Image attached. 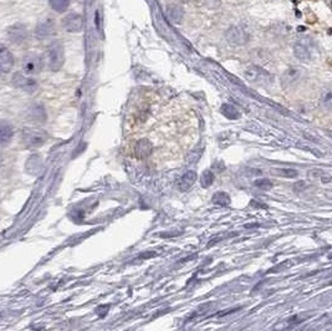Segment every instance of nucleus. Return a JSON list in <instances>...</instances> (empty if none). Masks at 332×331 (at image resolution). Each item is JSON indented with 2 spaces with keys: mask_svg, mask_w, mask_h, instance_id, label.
I'll use <instances>...</instances> for the list:
<instances>
[{
  "mask_svg": "<svg viewBox=\"0 0 332 331\" xmlns=\"http://www.w3.org/2000/svg\"><path fill=\"white\" fill-rule=\"evenodd\" d=\"M226 40L231 44V45H244L248 43L249 35L245 33V30L241 28L233 27L228 30L225 34Z\"/></svg>",
  "mask_w": 332,
  "mask_h": 331,
  "instance_id": "11",
  "label": "nucleus"
},
{
  "mask_svg": "<svg viewBox=\"0 0 332 331\" xmlns=\"http://www.w3.org/2000/svg\"><path fill=\"white\" fill-rule=\"evenodd\" d=\"M25 117L29 122L33 123H44L46 122V118H48V115H46V110L43 105L40 103H33L32 106H29L27 110V113H25Z\"/></svg>",
  "mask_w": 332,
  "mask_h": 331,
  "instance_id": "7",
  "label": "nucleus"
},
{
  "mask_svg": "<svg viewBox=\"0 0 332 331\" xmlns=\"http://www.w3.org/2000/svg\"><path fill=\"white\" fill-rule=\"evenodd\" d=\"M301 79V71L298 70V67H291V69L287 70V72L284 76V82L286 85H292L297 80Z\"/></svg>",
  "mask_w": 332,
  "mask_h": 331,
  "instance_id": "17",
  "label": "nucleus"
},
{
  "mask_svg": "<svg viewBox=\"0 0 332 331\" xmlns=\"http://www.w3.org/2000/svg\"><path fill=\"white\" fill-rule=\"evenodd\" d=\"M48 139V134L43 130L33 127H25L22 132V142L27 148H38L41 147Z\"/></svg>",
  "mask_w": 332,
  "mask_h": 331,
  "instance_id": "2",
  "label": "nucleus"
},
{
  "mask_svg": "<svg viewBox=\"0 0 332 331\" xmlns=\"http://www.w3.org/2000/svg\"><path fill=\"white\" fill-rule=\"evenodd\" d=\"M195 180H197V173H195L194 171H188L185 175L182 176L181 180H179L178 188L182 191V192H185V191H188L193 185H194Z\"/></svg>",
  "mask_w": 332,
  "mask_h": 331,
  "instance_id": "14",
  "label": "nucleus"
},
{
  "mask_svg": "<svg viewBox=\"0 0 332 331\" xmlns=\"http://www.w3.org/2000/svg\"><path fill=\"white\" fill-rule=\"evenodd\" d=\"M245 77L248 81L259 85H267L272 81L271 75L259 66H249L245 70Z\"/></svg>",
  "mask_w": 332,
  "mask_h": 331,
  "instance_id": "3",
  "label": "nucleus"
},
{
  "mask_svg": "<svg viewBox=\"0 0 332 331\" xmlns=\"http://www.w3.org/2000/svg\"><path fill=\"white\" fill-rule=\"evenodd\" d=\"M14 55L5 45L0 44V75H7L14 67Z\"/></svg>",
  "mask_w": 332,
  "mask_h": 331,
  "instance_id": "8",
  "label": "nucleus"
},
{
  "mask_svg": "<svg viewBox=\"0 0 332 331\" xmlns=\"http://www.w3.org/2000/svg\"><path fill=\"white\" fill-rule=\"evenodd\" d=\"M221 113H223L226 118H229V120H238V118L240 117V112L238 111V108H236L235 106L230 105V103H224V105L221 106Z\"/></svg>",
  "mask_w": 332,
  "mask_h": 331,
  "instance_id": "16",
  "label": "nucleus"
},
{
  "mask_svg": "<svg viewBox=\"0 0 332 331\" xmlns=\"http://www.w3.org/2000/svg\"><path fill=\"white\" fill-rule=\"evenodd\" d=\"M14 126L9 121H0V147L8 146L14 138Z\"/></svg>",
  "mask_w": 332,
  "mask_h": 331,
  "instance_id": "12",
  "label": "nucleus"
},
{
  "mask_svg": "<svg viewBox=\"0 0 332 331\" xmlns=\"http://www.w3.org/2000/svg\"><path fill=\"white\" fill-rule=\"evenodd\" d=\"M254 185L262 191H269L272 188V182H270L269 180H258L254 182Z\"/></svg>",
  "mask_w": 332,
  "mask_h": 331,
  "instance_id": "22",
  "label": "nucleus"
},
{
  "mask_svg": "<svg viewBox=\"0 0 332 331\" xmlns=\"http://www.w3.org/2000/svg\"><path fill=\"white\" fill-rule=\"evenodd\" d=\"M294 53L296 58H298L300 60L308 61L311 59V51L310 49H307V46L302 43H296L294 48Z\"/></svg>",
  "mask_w": 332,
  "mask_h": 331,
  "instance_id": "15",
  "label": "nucleus"
},
{
  "mask_svg": "<svg viewBox=\"0 0 332 331\" xmlns=\"http://www.w3.org/2000/svg\"><path fill=\"white\" fill-rule=\"evenodd\" d=\"M56 32L55 29V23L50 18H46V19L39 22L37 25V29H35V36L39 40H44V39L51 38Z\"/></svg>",
  "mask_w": 332,
  "mask_h": 331,
  "instance_id": "9",
  "label": "nucleus"
},
{
  "mask_svg": "<svg viewBox=\"0 0 332 331\" xmlns=\"http://www.w3.org/2000/svg\"><path fill=\"white\" fill-rule=\"evenodd\" d=\"M7 35L10 43L15 44V45H23L29 38V32L24 24L17 23L8 29Z\"/></svg>",
  "mask_w": 332,
  "mask_h": 331,
  "instance_id": "6",
  "label": "nucleus"
},
{
  "mask_svg": "<svg viewBox=\"0 0 332 331\" xmlns=\"http://www.w3.org/2000/svg\"><path fill=\"white\" fill-rule=\"evenodd\" d=\"M2 165H3V157L2 154H0V168H2Z\"/></svg>",
  "mask_w": 332,
  "mask_h": 331,
  "instance_id": "23",
  "label": "nucleus"
},
{
  "mask_svg": "<svg viewBox=\"0 0 332 331\" xmlns=\"http://www.w3.org/2000/svg\"><path fill=\"white\" fill-rule=\"evenodd\" d=\"M23 71L28 76H32V75H37L41 71L44 66V61L40 56L37 54H28L23 59Z\"/></svg>",
  "mask_w": 332,
  "mask_h": 331,
  "instance_id": "4",
  "label": "nucleus"
},
{
  "mask_svg": "<svg viewBox=\"0 0 332 331\" xmlns=\"http://www.w3.org/2000/svg\"><path fill=\"white\" fill-rule=\"evenodd\" d=\"M213 203L219 204V206H229L230 204V197L224 192H218L213 196Z\"/></svg>",
  "mask_w": 332,
  "mask_h": 331,
  "instance_id": "20",
  "label": "nucleus"
},
{
  "mask_svg": "<svg viewBox=\"0 0 332 331\" xmlns=\"http://www.w3.org/2000/svg\"><path fill=\"white\" fill-rule=\"evenodd\" d=\"M70 2L71 0H50V7L53 8L55 12L64 13L65 10H68Z\"/></svg>",
  "mask_w": 332,
  "mask_h": 331,
  "instance_id": "18",
  "label": "nucleus"
},
{
  "mask_svg": "<svg viewBox=\"0 0 332 331\" xmlns=\"http://www.w3.org/2000/svg\"><path fill=\"white\" fill-rule=\"evenodd\" d=\"M153 151V144L148 139H141L135 147V154L137 158H147Z\"/></svg>",
  "mask_w": 332,
  "mask_h": 331,
  "instance_id": "13",
  "label": "nucleus"
},
{
  "mask_svg": "<svg viewBox=\"0 0 332 331\" xmlns=\"http://www.w3.org/2000/svg\"><path fill=\"white\" fill-rule=\"evenodd\" d=\"M213 182H214V175H213V172L205 171L202 176V186L204 188H208L213 185Z\"/></svg>",
  "mask_w": 332,
  "mask_h": 331,
  "instance_id": "21",
  "label": "nucleus"
},
{
  "mask_svg": "<svg viewBox=\"0 0 332 331\" xmlns=\"http://www.w3.org/2000/svg\"><path fill=\"white\" fill-rule=\"evenodd\" d=\"M44 64L49 67L51 71H58L64 65L65 61V51L60 41H54L46 49L45 56L43 59Z\"/></svg>",
  "mask_w": 332,
  "mask_h": 331,
  "instance_id": "1",
  "label": "nucleus"
},
{
  "mask_svg": "<svg viewBox=\"0 0 332 331\" xmlns=\"http://www.w3.org/2000/svg\"><path fill=\"white\" fill-rule=\"evenodd\" d=\"M63 25L66 32L79 33L84 28V18L77 13H71V14L66 15L65 19L63 20Z\"/></svg>",
  "mask_w": 332,
  "mask_h": 331,
  "instance_id": "10",
  "label": "nucleus"
},
{
  "mask_svg": "<svg viewBox=\"0 0 332 331\" xmlns=\"http://www.w3.org/2000/svg\"><path fill=\"white\" fill-rule=\"evenodd\" d=\"M272 172H274V175L285 178H295L297 176V172L292 168H274Z\"/></svg>",
  "mask_w": 332,
  "mask_h": 331,
  "instance_id": "19",
  "label": "nucleus"
},
{
  "mask_svg": "<svg viewBox=\"0 0 332 331\" xmlns=\"http://www.w3.org/2000/svg\"><path fill=\"white\" fill-rule=\"evenodd\" d=\"M13 84L17 89L23 90L25 92H29V94H33L38 90V81L35 79H33L32 76H28L25 74H20V72H17L13 76Z\"/></svg>",
  "mask_w": 332,
  "mask_h": 331,
  "instance_id": "5",
  "label": "nucleus"
}]
</instances>
